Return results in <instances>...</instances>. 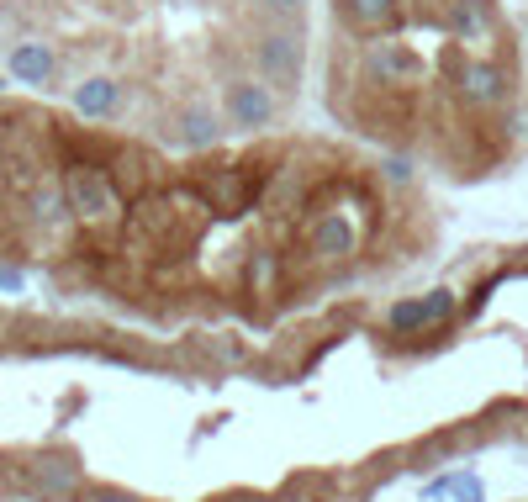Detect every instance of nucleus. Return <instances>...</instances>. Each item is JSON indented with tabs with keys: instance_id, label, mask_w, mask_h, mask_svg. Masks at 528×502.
<instances>
[{
	"instance_id": "12",
	"label": "nucleus",
	"mask_w": 528,
	"mask_h": 502,
	"mask_svg": "<svg viewBox=\"0 0 528 502\" xmlns=\"http://www.w3.org/2000/svg\"><path fill=\"white\" fill-rule=\"evenodd\" d=\"M249 201H254V185H249L243 170H228L222 180H206V207L222 212V217H243Z\"/></svg>"
},
{
	"instance_id": "14",
	"label": "nucleus",
	"mask_w": 528,
	"mask_h": 502,
	"mask_svg": "<svg viewBox=\"0 0 528 502\" xmlns=\"http://www.w3.org/2000/svg\"><path fill=\"white\" fill-rule=\"evenodd\" d=\"M37 487L43 492H74V481H80V471L69 466V460H37Z\"/></svg>"
},
{
	"instance_id": "1",
	"label": "nucleus",
	"mask_w": 528,
	"mask_h": 502,
	"mask_svg": "<svg viewBox=\"0 0 528 502\" xmlns=\"http://www.w3.org/2000/svg\"><path fill=\"white\" fill-rule=\"evenodd\" d=\"M254 74L264 85H275L280 96H291L301 85V69H307V43H301L296 22H264L254 32Z\"/></svg>"
},
{
	"instance_id": "18",
	"label": "nucleus",
	"mask_w": 528,
	"mask_h": 502,
	"mask_svg": "<svg viewBox=\"0 0 528 502\" xmlns=\"http://www.w3.org/2000/svg\"><path fill=\"white\" fill-rule=\"evenodd\" d=\"M449 497H455V502H486V487H481V476L460 471V476H455V487H449Z\"/></svg>"
},
{
	"instance_id": "5",
	"label": "nucleus",
	"mask_w": 528,
	"mask_h": 502,
	"mask_svg": "<svg viewBox=\"0 0 528 502\" xmlns=\"http://www.w3.org/2000/svg\"><path fill=\"white\" fill-rule=\"evenodd\" d=\"M307 254L317 265H344V259L360 254V228H354L349 207H333V212H317L312 228H307Z\"/></svg>"
},
{
	"instance_id": "20",
	"label": "nucleus",
	"mask_w": 528,
	"mask_h": 502,
	"mask_svg": "<svg viewBox=\"0 0 528 502\" xmlns=\"http://www.w3.org/2000/svg\"><path fill=\"white\" fill-rule=\"evenodd\" d=\"M85 502H138L132 492H117V487H96V492H85Z\"/></svg>"
},
{
	"instance_id": "16",
	"label": "nucleus",
	"mask_w": 528,
	"mask_h": 502,
	"mask_svg": "<svg viewBox=\"0 0 528 502\" xmlns=\"http://www.w3.org/2000/svg\"><path fill=\"white\" fill-rule=\"evenodd\" d=\"M32 212L37 222H59L69 212V196H64V185H37V196H32Z\"/></svg>"
},
{
	"instance_id": "10",
	"label": "nucleus",
	"mask_w": 528,
	"mask_h": 502,
	"mask_svg": "<svg viewBox=\"0 0 528 502\" xmlns=\"http://www.w3.org/2000/svg\"><path fill=\"white\" fill-rule=\"evenodd\" d=\"M333 11L349 32H386L402 11V0H333Z\"/></svg>"
},
{
	"instance_id": "22",
	"label": "nucleus",
	"mask_w": 528,
	"mask_h": 502,
	"mask_svg": "<svg viewBox=\"0 0 528 502\" xmlns=\"http://www.w3.org/2000/svg\"><path fill=\"white\" fill-rule=\"evenodd\" d=\"M0 291H22V275H16L11 265H0Z\"/></svg>"
},
{
	"instance_id": "9",
	"label": "nucleus",
	"mask_w": 528,
	"mask_h": 502,
	"mask_svg": "<svg viewBox=\"0 0 528 502\" xmlns=\"http://www.w3.org/2000/svg\"><path fill=\"white\" fill-rule=\"evenodd\" d=\"M74 111H80L85 122H111L117 117V106H122V85L111 80V74H85L80 85H74Z\"/></svg>"
},
{
	"instance_id": "19",
	"label": "nucleus",
	"mask_w": 528,
	"mask_h": 502,
	"mask_svg": "<svg viewBox=\"0 0 528 502\" xmlns=\"http://www.w3.org/2000/svg\"><path fill=\"white\" fill-rule=\"evenodd\" d=\"M386 185H412V159L407 154L386 159Z\"/></svg>"
},
{
	"instance_id": "2",
	"label": "nucleus",
	"mask_w": 528,
	"mask_h": 502,
	"mask_svg": "<svg viewBox=\"0 0 528 502\" xmlns=\"http://www.w3.org/2000/svg\"><path fill=\"white\" fill-rule=\"evenodd\" d=\"M222 117H228V127H238V133H264V127H275V117H280V90L264 85L259 74H238V80H228V90H222Z\"/></svg>"
},
{
	"instance_id": "8",
	"label": "nucleus",
	"mask_w": 528,
	"mask_h": 502,
	"mask_svg": "<svg viewBox=\"0 0 528 502\" xmlns=\"http://www.w3.org/2000/svg\"><path fill=\"white\" fill-rule=\"evenodd\" d=\"M455 80H460V96H465L470 106H502V101H507V90H513V85H507V69L492 64V59L465 64Z\"/></svg>"
},
{
	"instance_id": "23",
	"label": "nucleus",
	"mask_w": 528,
	"mask_h": 502,
	"mask_svg": "<svg viewBox=\"0 0 528 502\" xmlns=\"http://www.w3.org/2000/svg\"><path fill=\"white\" fill-rule=\"evenodd\" d=\"M412 6H418V11L428 16V11H444V6H449V0H412Z\"/></svg>"
},
{
	"instance_id": "17",
	"label": "nucleus",
	"mask_w": 528,
	"mask_h": 502,
	"mask_svg": "<svg viewBox=\"0 0 528 502\" xmlns=\"http://www.w3.org/2000/svg\"><path fill=\"white\" fill-rule=\"evenodd\" d=\"M264 16H275V22H301L307 16V0H254Z\"/></svg>"
},
{
	"instance_id": "6",
	"label": "nucleus",
	"mask_w": 528,
	"mask_h": 502,
	"mask_svg": "<svg viewBox=\"0 0 528 502\" xmlns=\"http://www.w3.org/2000/svg\"><path fill=\"white\" fill-rule=\"evenodd\" d=\"M444 27L460 43H492L497 37V0H449Z\"/></svg>"
},
{
	"instance_id": "11",
	"label": "nucleus",
	"mask_w": 528,
	"mask_h": 502,
	"mask_svg": "<svg viewBox=\"0 0 528 502\" xmlns=\"http://www.w3.org/2000/svg\"><path fill=\"white\" fill-rule=\"evenodd\" d=\"M6 64L22 85H48L53 74H59V53H53L48 43H16Z\"/></svg>"
},
{
	"instance_id": "13",
	"label": "nucleus",
	"mask_w": 528,
	"mask_h": 502,
	"mask_svg": "<svg viewBox=\"0 0 528 502\" xmlns=\"http://www.w3.org/2000/svg\"><path fill=\"white\" fill-rule=\"evenodd\" d=\"M423 64H418V53H412L407 43H370V74L375 80H391V85H402L412 80Z\"/></svg>"
},
{
	"instance_id": "15",
	"label": "nucleus",
	"mask_w": 528,
	"mask_h": 502,
	"mask_svg": "<svg viewBox=\"0 0 528 502\" xmlns=\"http://www.w3.org/2000/svg\"><path fill=\"white\" fill-rule=\"evenodd\" d=\"M275 281H280V259H275L270 249H259V254L249 259V291H254V296H270Z\"/></svg>"
},
{
	"instance_id": "7",
	"label": "nucleus",
	"mask_w": 528,
	"mask_h": 502,
	"mask_svg": "<svg viewBox=\"0 0 528 502\" xmlns=\"http://www.w3.org/2000/svg\"><path fill=\"white\" fill-rule=\"evenodd\" d=\"M222 111H212V106H185L180 117H175V127H169V138H175L180 148H191V154H206V148H217L222 143Z\"/></svg>"
},
{
	"instance_id": "21",
	"label": "nucleus",
	"mask_w": 528,
	"mask_h": 502,
	"mask_svg": "<svg viewBox=\"0 0 528 502\" xmlns=\"http://www.w3.org/2000/svg\"><path fill=\"white\" fill-rule=\"evenodd\" d=\"M449 487H455V476H439V481H428V487H423V502H439V497H449Z\"/></svg>"
},
{
	"instance_id": "4",
	"label": "nucleus",
	"mask_w": 528,
	"mask_h": 502,
	"mask_svg": "<svg viewBox=\"0 0 528 502\" xmlns=\"http://www.w3.org/2000/svg\"><path fill=\"white\" fill-rule=\"evenodd\" d=\"M455 291L449 286H433L423 296H407V302H391L386 307V333H396V339H412V333H428L455 318Z\"/></svg>"
},
{
	"instance_id": "3",
	"label": "nucleus",
	"mask_w": 528,
	"mask_h": 502,
	"mask_svg": "<svg viewBox=\"0 0 528 502\" xmlns=\"http://www.w3.org/2000/svg\"><path fill=\"white\" fill-rule=\"evenodd\" d=\"M64 196H69V212L80 222H106V217L122 212L117 185H111V175L96 170V164H69L64 170Z\"/></svg>"
}]
</instances>
